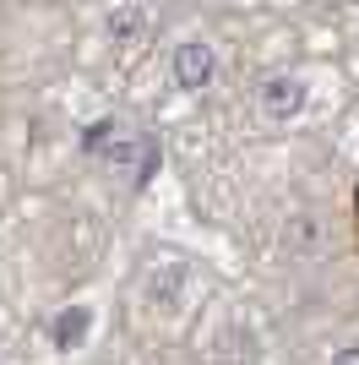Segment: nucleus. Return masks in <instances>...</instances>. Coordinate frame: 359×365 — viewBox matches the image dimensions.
I'll return each instance as SVG.
<instances>
[{"mask_svg":"<svg viewBox=\"0 0 359 365\" xmlns=\"http://www.w3.org/2000/svg\"><path fill=\"white\" fill-rule=\"evenodd\" d=\"M175 66H180V82H185V88H202V82L212 76V55H207V44H185Z\"/></svg>","mask_w":359,"mask_h":365,"instance_id":"obj_1","label":"nucleus"},{"mask_svg":"<svg viewBox=\"0 0 359 365\" xmlns=\"http://www.w3.org/2000/svg\"><path fill=\"white\" fill-rule=\"evenodd\" d=\"M82 333H88V311H82V305H76V311H60V317L49 322L55 349H71V344H82Z\"/></svg>","mask_w":359,"mask_h":365,"instance_id":"obj_2","label":"nucleus"},{"mask_svg":"<svg viewBox=\"0 0 359 365\" xmlns=\"http://www.w3.org/2000/svg\"><path fill=\"white\" fill-rule=\"evenodd\" d=\"M267 109H272V115L299 109V88H294V82H272V88H267Z\"/></svg>","mask_w":359,"mask_h":365,"instance_id":"obj_3","label":"nucleus"},{"mask_svg":"<svg viewBox=\"0 0 359 365\" xmlns=\"http://www.w3.org/2000/svg\"><path fill=\"white\" fill-rule=\"evenodd\" d=\"M332 365H359V349H343V354H338Z\"/></svg>","mask_w":359,"mask_h":365,"instance_id":"obj_4","label":"nucleus"}]
</instances>
